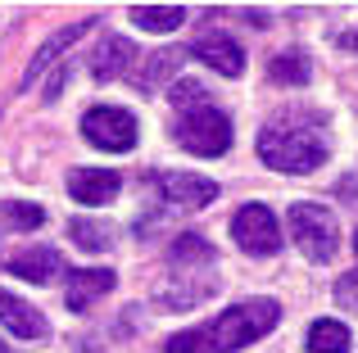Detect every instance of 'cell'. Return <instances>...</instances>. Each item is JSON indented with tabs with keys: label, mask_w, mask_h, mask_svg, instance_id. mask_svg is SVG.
Instances as JSON below:
<instances>
[{
	"label": "cell",
	"mask_w": 358,
	"mask_h": 353,
	"mask_svg": "<svg viewBox=\"0 0 358 353\" xmlns=\"http://www.w3.org/2000/svg\"><path fill=\"white\" fill-rule=\"evenodd\" d=\"M281 322V303L277 299H245L231 303L227 313H218L213 322L191 331H177L164 345V353H236L254 340H263L268 331H277Z\"/></svg>",
	"instance_id": "cell-1"
},
{
	"label": "cell",
	"mask_w": 358,
	"mask_h": 353,
	"mask_svg": "<svg viewBox=\"0 0 358 353\" xmlns=\"http://www.w3.org/2000/svg\"><path fill=\"white\" fill-rule=\"evenodd\" d=\"M327 132L317 118L281 114L259 132V159L277 172H313L327 163Z\"/></svg>",
	"instance_id": "cell-2"
},
{
	"label": "cell",
	"mask_w": 358,
	"mask_h": 353,
	"mask_svg": "<svg viewBox=\"0 0 358 353\" xmlns=\"http://www.w3.org/2000/svg\"><path fill=\"white\" fill-rule=\"evenodd\" d=\"M290 236H295L299 254L308 263H331L336 249H341L336 213L322 209V204H290Z\"/></svg>",
	"instance_id": "cell-3"
},
{
	"label": "cell",
	"mask_w": 358,
	"mask_h": 353,
	"mask_svg": "<svg viewBox=\"0 0 358 353\" xmlns=\"http://www.w3.org/2000/svg\"><path fill=\"white\" fill-rule=\"evenodd\" d=\"M177 145L191 154H200V159H218V154L231 150V118L222 114V109L204 105V109H186L182 118H177L173 127Z\"/></svg>",
	"instance_id": "cell-4"
},
{
	"label": "cell",
	"mask_w": 358,
	"mask_h": 353,
	"mask_svg": "<svg viewBox=\"0 0 358 353\" xmlns=\"http://www.w3.org/2000/svg\"><path fill=\"white\" fill-rule=\"evenodd\" d=\"M82 136H87L96 150H109V154H127L136 145V118L118 105H96L82 114Z\"/></svg>",
	"instance_id": "cell-5"
},
{
	"label": "cell",
	"mask_w": 358,
	"mask_h": 353,
	"mask_svg": "<svg viewBox=\"0 0 358 353\" xmlns=\"http://www.w3.org/2000/svg\"><path fill=\"white\" fill-rule=\"evenodd\" d=\"M231 236H236V245L254 258H272L281 249V227H277L268 204H245L236 218H231Z\"/></svg>",
	"instance_id": "cell-6"
},
{
	"label": "cell",
	"mask_w": 358,
	"mask_h": 353,
	"mask_svg": "<svg viewBox=\"0 0 358 353\" xmlns=\"http://www.w3.org/2000/svg\"><path fill=\"white\" fill-rule=\"evenodd\" d=\"M150 181H155L159 195H164L168 204H177V209H204V204L218 200V181H209V176H200V172H155Z\"/></svg>",
	"instance_id": "cell-7"
},
{
	"label": "cell",
	"mask_w": 358,
	"mask_h": 353,
	"mask_svg": "<svg viewBox=\"0 0 358 353\" xmlns=\"http://www.w3.org/2000/svg\"><path fill=\"white\" fill-rule=\"evenodd\" d=\"M186 54H195L200 63H209V68L222 73V77H241V73H245V50L231 41L227 32H204V36H195V45Z\"/></svg>",
	"instance_id": "cell-8"
},
{
	"label": "cell",
	"mask_w": 358,
	"mask_h": 353,
	"mask_svg": "<svg viewBox=\"0 0 358 353\" xmlns=\"http://www.w3.org/2000/svg\"><path fill=\"white\" fill-rule=\"evenodd\" d=\"M118 190H122V176L114 168H78V172H69V195L78 204H87V209L109 204Z\"/></svg>",
	"instance_id": "cell-9"
},
{
	"label": "cell",
	"mask_w": 358,
	"mask_h": 353,
	"mask_svg": "<svg viewBox=\"0 0 358 353\" xmlns=\"http://www.w3.org/2000/svg\"><path fill=\"white\" fill-rule=\"evenodd\" d=\"M0 322H5V331L14 340H45L50 336V322L27 299H18V294H9V290H0Z\"/></svg>",
	"instance_id": "cell-10"
},
{
	"label": "cell",
	"mask_w": 358,
	"mask_h": 353,
	"mask_svg": "<svg viewBox=\"0 0 358 353\" xmlns=\"http://www.w3.org/2000/svg\"><path fill=\"white\" fill-rule=\"evenodd\" d=\"M9 272H14L18 281L45 285V281H55V276L64 272V258H59V249H50V245H32V249H23V254L9 258Z\"/></svg>",
	"instance_id": "cell-11"
},
{
	"label": "cell",
	"mask_w": 358,
	"mask_h": 353,
	"mask_svg": "<svg viewBox=\"0 0 358 353\" xmlns=\"http://www.w3.org/2000/svg\"><path fill=\"white\" fill-rule=\"evenodd\" d=\"M91 27H96V18H78V23H73V27H59V32H55V36H50V41H45V45H41V50H36V59H32V63H27V73H23V82H18V87H23V91H27V87H32V82H36V77H41V73H45V68H50V63H55V59H59V54H64V50H69V45H73V41H82V36H87V32H91Z\"/></svg>",
	"instance_id": "cell-12"
},
{
	"label": "cell",
	"mask_w": 358,
	"mask_h": 353,
	"mask_svg": "<svg viewBox=\"0 0 358 353\" xmlns=\"http://www.w3.org/2000/svg\"><path fill=\"white\" fill-rule=\"evenodd\" d=\"M114 290V272L109 267H82V272L69 276V290H64V303H69L73 313H87L91 303L100 299V294Z\"/></svg>",
	"instance_id": "cell-13"
},
{
	"label": "cell",
	"mask_w": 358,
	"mask_h": 353,
	"mask_svg": "<svg viewBox=\"0 0 358 353\" xmlns=\"http://www.w3.org/2000/svg\"><path fill=\"white\" fill-rule=\"evenodd\" d=\"M131 59H136V45H131L127 36H105V41L96 45V54H91V77L114 82L131 68Z\"/></svg>",
	"instance_id": "cell-14"
},
{
	"label": "cell",
	"mask_w": 358,
	"mask_h": 353,
	"mask_svg": "<svg viewBox=\"0 0 358 353\" xmlns=\"http://www.w3.org/2000/svg\"><path fill=\"white\" fill-rule=\"evenodd\" d=\"M127 14H131V23H136L141 32H177V27L186 23L182 5H131Z\"/></svg>",
	"instance_id": "cell-15"
},
{
	"label": "cell",
	"mask_w": 358,
	"mask_h": 353,
	"mask_svg": "<svg viewBox=\"0 0 358 353\" xmlns=\"http://www.w3.org/2000/svg\"><path fill=\"white\" fill-rule=\"evenodd\" d=\"M308 349L313 353H350V326L336 317H317L308 326Z\"/></svg>",
	"instance_id": "cell-16"
},
{
	"label": "cell",
	"mask_w": 358,
	"mask_h": 353,
	"mask_svg": "<svg viewBox=\"0 0 358 353\" xmlns=\"http://www.w3.org/2000/svg\"><path fill=\"white\" fill-rule=\"evenodd\" d=\"M268 77L281 82V87H304V82L313 77V63H308L304 50H281L277 59L268 63Z\"/></svg>",
	"instance_id": "cell-17"
},
{
	"label": "cell",
	"mask_w": 358,
	"mask_h": 353,
	"mask_svg": "<svg viewBox=\"0 0 358 353\" xmlns=\"http://www.w3.org/2000/svg\"><path fill=\"white\" fill-rule=\"evenodd\" d=\"M69 236L78 240L82 249H91V254H105V249H114V227H109V222L73 218V222H69Z\"/></svg>",
	"instance_id": "cell-18"
},
{
	"label": "cell",
	"mask_w": 358,
	"mask_h": 353,
	"mask_svg": "<svg viewBox=\"0 0 358 353\" xmlns=\"http://www.w3.org/2000/svg\"><path fill=\"white\" fill-rule=\"evenodd\" d=\"M195 263H200V267H213V245L186 231V236L173 245V267H177V272H182V267H186V272H195Z\"/></svg>",
	"instance_id": "cell-19"
},
{
	"label": "cell",
	"mask_w": 358,
	"mask_h": 353,
	"mask_svg": "<svg viewBox=\"0 0 358 353\" xmlns=\"http://www.w3.org/2000/svg\"><path fill=\"white\" fill-rule=\"evenodd\" d=\"M182 59H186V50H159L155 59L145 63V73L136 77V87H141V91H155L159 82H164V77H168V73H173V68H177Z\"/></svg>",
	"instance_id": "cell-20"
},
{
	"label": "cell",
	"mask_w": 358,
	"mask_h": 353,
	"mask_svg": "<svg viewBox=\"0 0 358 353\" xmlns=\"http://www.w3.org/2000/svg\"><path fill=\"white\" fill-rule=\"evenodd\" d=\"M0 218H5L14 231H36L45 222V209H41V204H27V200H14V204L0 209Z\"/></svg>",
	"instance_id": "cell-21"
},
{
	"label": "cell",
	"mask_w": 358,
	"mask_h": 353,
	"mask_svg": "<svg viewBox=\"0 0 358 353\" xmlns=\"http://www.w3.org/2000/svg\"><path fill=\"white\" fill-rule=\"evenodd\" d=\"M168 100H173V105H177V109L186 114V109H204V105H209V91H204L200 82L182 77V82H173V91H168Z\"/></svg>",
	"instance_id": "cell-22"
},
{
	"label": "cell",
	"mask_w": 358,
	"mask_h": 353,
	"mask_svg": "<svg viewBox=\"0 0 358 353\" xmlns=\"http://www.w3.org/2000/svg\"><path fill=\"white\" fill-rule=\"evenodd\" d=\"M336 299H341L345 308L358 313V272H345L341 281H336Z\"/></svg>",
	"instance_id": "cell-23"
},
{
	"label": "cell",
	"mask_w": 358,
	"mask_h": 353,
	"mask_svg": "<svg viewBox=\"0 0 358 353\" xmlns=\"http://www.w3.org/2000/svg\"><path fill=\"white\" fill-rule=\"evenodd\" d=\"M336 45H341V50H354V54H358V27L341 32V36H336Z\"/></svg>",
	"instance_id": "cell-24"
},
{
	"label": "cell",
	"mask_w": 358,
	"mask_h": 353,
	"mask_svg": "<svg viewBox=\"0 0 358 353\" xmlns=\"http://www.w3.org/2000/svg\"><path fill=\"white\" fill-rule=\"evenodd\" d=\"M78 353H96V345H78Z\"/></svg>",
	"instance_id": "cell-25"
},
{
	"label": "cell",
	"mask_w": 358,
	"mask_h": 353,
	"mask_svg": "<svg viewBox=\"0 0 358 353\" xmlns=\"http://www.w3.org/2000/svg\"><path fill=\"white\" fill-rule=\"evenodd\" d=\"M0 353H9V345H5V340H0Z\"/></svg>",
	"instance_id": "cell-26"
},
{
	"label": "cell",
	"mask_w": 358,
	"mask_h": 353,
	"mask_svg": "<svg viewBox=\"0 0 358 353\" xmlns=\"http://www.w3.org/2000/svg\"><path fill=\"white\" fill-rule=\"evenodd\" d=\"M354 249H358V231H354Z\"/></svg>",
	"instance_id": "cell-27"
}]
</instances>
